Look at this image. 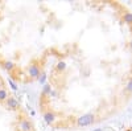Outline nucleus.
<instances>
[{
	"mask_svg": "<svg viewBox=\"0 0 132 131\" xmlns=\"http://www.w3.org/2000/svg\"><path fill=\"white\" fill-rule=\"evenodd\" d=\"M16 49L0 57L20 83H40L53 128H89L132 103V8L118 0L7 4Z\"/></svg>",
	"mask_w": 132,
	"mask_h": 131,
	"instance_id": "obj_1",
	"label": "nucleus"
},
{
	"mask_svg": "<svg viewBox=\"0 0 132 131\" xmlns=\"http://www.w3.org/2000/svg\"><path fill=\"white\" fill-rule=\"evenodd\" d=\"M123 131H132V122H131L129 125H127V126L123 128Z\"/></svg>",
	"mask_w": 132,
	"mask_h": 131,
	"instance_id": "obj_2",
	"label": "nucleus"
}]
</instances>
